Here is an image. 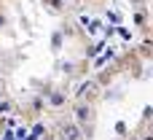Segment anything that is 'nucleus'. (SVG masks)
<instances>
[{"instance_id":"f03ea898","label":"nucleus","mask_w":153,"mask_h":140,"mask_svg":"<svg viewBox=\"0 0 153 140\" xmlns=\"http://www.w3.org/2000/svg\"><path fill=\"white\" fill-rule=\"evenodd\" d=\"M43 140H153V40L110 57Z\"/></svg>"},{"instance_id":"7ed1b4c3","label":"nucleus","mask_w":153,"mask_h":140,"mask_svg":"<svg viewBox=\"0 0 153 140\" xmlns=\"http://www.w3.org/2000/svg\"><path fill=\"white\" fill-rule=\"evenodd\" d=\"M140 40H153V0H124Z\"/></svg>"},{"instance_id":"f257e3e1","label":"nucleus","mask_w":153,"mask_h":140,"mask_svg":"<svg viewBox=\"0 0 153 140\" xmlns=\"http://www.w3.org/2000/svg\"><path fill=\"white\" fill-rule=\"evenodd\" d=\"M118 0H0V105L46 132L121 49Z\"/></svg>"}]
</instances>
